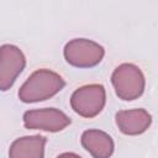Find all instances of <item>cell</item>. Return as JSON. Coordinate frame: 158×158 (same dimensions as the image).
I'll use <instances>...</instances> for the list:
<instances>
[{"instance_id": "6da1fadb", "label": "cell", "mask_w": 158, "mask_h": 158, "mask_svg": "<svg viewBox=\"0 0 158 158\" xmlns=\"http://www.w3.org/2000/svg\"><path fill=\"white\" fill-rule=\"evenodd\" d=\"M65 86V80L56 72L41 68L35 70L19 89V99L22 102H38L51 99Z\"/></svg>"}, {"instance_id": "7a4b0ae2", "label": "cell", "mask_w": 158, "mask_h": 158, "mask_svg": "<svg viewBox=\"0 0 158 158\" xmlns=\"http://www.w3.org/2000/svg\"><path fill=\"white\" fill-rule=\"evenodd\" d=\"M111 83L116 95L125 101L138 99L146 88V78L141 68L133 63L117 65L111 74Z\"/></svg>"}, {"instance_id": "3957f363", "label": "cell", "mask_w": 158, "mask_h": 158, "mask_svg": "<svg viewBox=\"0 0 158 158\" xmlns=\"http://www.w3.org/2000/svg\"><path fill=\"white\" fill-rule=\"evenodd\" d=\"M63 54L67 63L73 67L93 68L102 60L105 48L93 40L73 38L65 43Z\"/></svg>"}, {"instance_id": "277c9868", "label": "cell", "mask_w": 158, "mask_h": 158, "mask_svg": "<svg viewBox=\"0 0 158 158\" xmlns=\"http://www.w3.org/2000/svg\"><path fill=\"white\" fill-rule=\"evenodd\" d=\"M106 104V90L102 84H86L75 89L70 96L74 112L85 118L98 116Z\"/></svg>"}, {"instance_id": "5b68a950", "label": "cell", "mask_w": 158, "mask_h": 158, "mask_svg": "<svg viewBox=\"0 0 158 158\" xmlns=\"http://www.w3.org/2000/svg\"><path fill=\"white\" fill-rule=\"evenodd\" d=\"M22 120L27 130H41L47 132H59L72 122L65 112L56 107L27 110Z\"/></svg>"}, {"instance_id": "8992f818", "label": "cell", "mask_w": 158, "mask_h": 158, "mask_svg": "<svg viewBox=\"0 0 158 158\" xmlns=\"http://www.w3.org/2000/svg\"><path fill=\"white\" fill-rule=\"evenodd\" d=\"M26 57L15 44L5 43L0 47V89L9 90L25 69Z\"/></svg>"}, {"instance_id": "52a82bcc", "label": "cell", "mask_w": 158, "mask_h": 158, "mask_svg": "<svg viewBox=\"0 0 158 158\" xmlns=\"http://www.w3.org/2000/svg\"><path fill=\"white\" fill-rule=\"evenodd\" d=\"M115 121L123 135L137 136L148 130L152 123V116L146 109H128L117 111Z\"/></svg>"}, {"instance_id": "ba28073f", "label": "cell", "mask_w": 158, "mask_h": 158, "mask_svg": "<svg viewBox=\"0 0 158 158\" xmlns=\"http://www.w3.org/2000/svg\"><path fill=\"white\" fill-rule=\"evenodd\" d=\"M81 146L89 152L93 158H110L115 151L112 137L105 131L98 128H89L81 133Z\"/></svg>"}, {"instance_id": "9c48e42d", "label": "cell", "mask_w": 158, "mask_h": 158, "mask_svg": "<svg viewBox=\"0 0 158 158\" xmlns=\"http://www.w3.org/2000/svg\"><path fill=\"white\" fill-rule=\"evenodd\" d=\"M47 138L41 135L16 138L9 148V158H44Z\"/></svg>"}, {"instance_id": "30bf717a", "label": "cell", "mask_w": 158, "mask_h": 158, "mask_svg": "<svg viewBox=\"0 0 158 158\" xmlns=\"http://www.w3.org/2000/svg\"><path fill=\"white\" fill-rule=\"evenodd\" d=\"M56 158H81V157L74 152H64V153H60L59 156H57Z\"/></svg>"}]
</instances>
